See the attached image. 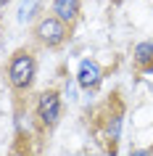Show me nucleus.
Instances as JSON below:
<instances>
[{"mask_svg": "<svg viewBox=\"0 0 153 156\" xmlns=\"http://www.w3.org/2000/svg\"><path fill=\"white\" fill-rule=\"evenodd\" d=\"M119 135H121V114H116V116H111L108 119V124H106V138H108V143H116L119 140Z\"/></svg>", "mask_w": 153, "mask_h": 156, "instance_id": "7", "label": "nucleus"}, {"mask_svg": "<svg viewBox=\"0 0 153 156\" xmlns=\"http://www.w3.org/2000/svg\"><path fill=\"white\" fill-rule=\"evenodd\" d=\"M129 156H151V151H132Z\"/></svg>", "mask_w": 153, "mask_h": 156, "instance_id": "8", "label": "nucleus"}, {"mask_svg": "<svg viewBox=\"0 0 153 156\" xmlns=\"http://www.w3.org/2000/svg\"><path fill=\"white\" fill-rule=\"evenodd\" d=\"M34 37H37L40 45H45L50 50L64 48L69 42V27L64 21H58L56 16H45V19H40V24L34 27Z\"/></svg>", "mask_w": 153, "mask_h": 156, "instance_id": "2", "label": "nucleus"}, {"mask_svg": "<svg viewBox=\"0 0 153 156\" xmlns=\"http://www.w3.org/2000/svg\"><path fill=\"white\" fill-rule=\"evenodd\" d=\"M135 64L140 66V72H153V42L135 45Z\"/></svg>", "mask_w": 153, "mask_h": 156, "instance_id": "6", "label": "nucleus"}, {"mask_svg": "<svg viewBox=\"0 0 153 156\" xmlns=\"http://www.w3.org/2000/svg\"><path fill=\"white\" fill-rule=\"evenodd\" d=\"M58 116H61V93L58 90L40 93V98H37V119L42 122V127L53 130L58 124Z\"/></svg>", "mask_w": 153, "mask_h": 156, "instance_id": "3", "label": "nucleus"}, {"mask_svg": "<svg viewBox=\"0 0 153 156\" xmlns=\"http://www.w3.org/2000/svg\"><path fill=\"white\" fill-rule=\"evenodd\" d=\"M8 3H11V0H0V8H3V5H8Z\"/></svg>", "mask_w": 153, "mask_h": 156, "instance_id": "9", "label": "nucleus"}, {"mask_svg": "<svg viewBox=\"0 0 153 156\" xmlns=\"http://www.w3.org/2000/svg\"><path fill=\"white\" fill-rule=\"evenodd\" d=\"M5 77H8V85L16 93H24L34 85V77H37V61L26 48L13 50V56L8 58L5 64Z\"/></svg>", "mask_w": 153, "mask_h": 156, "instance_id": "1", "label": "nucleus"}, {"mask_svg": "<svg viewBox=\"0 0 153 156\" xmlns=\"http://www.w3.org/2000/svg\"><path fill=\"white\" fill-rule=\"evenodd\" d=\"M79 11H82V0H53V16L58 21H64L69 29L77 24Z\"/></svg>", "mask_w": 153, "mask_h": 156, "instance_id": "4", "label": "nucleus"}, {"mask_svg": "<svg viewBox=\"0 0 153 156\" xmlns=\"http://www.w3.org/2000/svg\"><path fill=\"white\" fill-rule=\"evenodd\" d=\"M100 80H103L100 66H98L95 61L85 58V61L79 64V69H77V85H79V87H85V90H92V87H98V85H100Z\"/></svg>", "mask_w": 153, "mask_h": 156, "instance_id": "5", "label": "nucleus"}]
</instances>
